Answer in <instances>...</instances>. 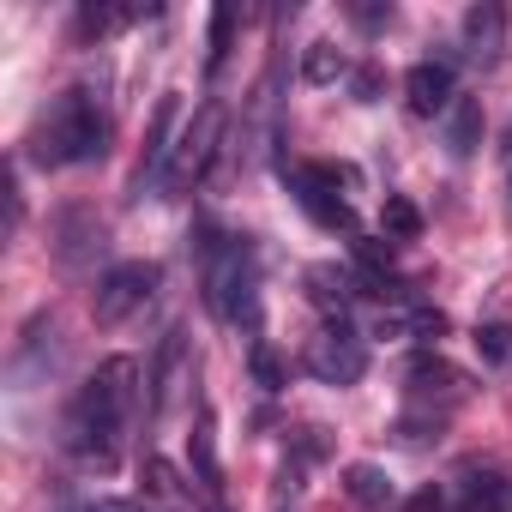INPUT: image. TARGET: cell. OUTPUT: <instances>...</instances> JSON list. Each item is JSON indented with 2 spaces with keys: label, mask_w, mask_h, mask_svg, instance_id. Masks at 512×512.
I'll return each mask as SVG.
<instances>
[{
  "label": "cell",
  "mask_w": 512,
  "mask_h": 512,
  "mask_svg": "<svg viewBox=\"0 0 512 512\" xmlns=\"http://www.w3.org/2000/svg\"><path fill=\"white\" fill-rule=\"evenodd\" d=\"M133 380H139V362L133 356H115V362H103L85 380V392L73 398V416H67V446L79 458H109L127 410H133Z\"/></svg>",
  "instance_id": "1"
},
{
  "label": "cell",
  "mask_w": 512,
  "mask_h": 512,
  "mask_svg": "<svg viewBox=\"0 0 512 512\" xmlns=\"http://www.w3.org/2000/svg\"><path fill=\"white\" fill-rule=\"evenodd\" d=\"M103 139H109V121H103L97 97H91V91H61L55 109H49V115L37 121V133H31V157H37L43 169L91 163V157H103Z\"/></svg>",
  "instance_id": "2"
},
{
  "label": "cell",
  "mask_w": 512,
  "mask_h": 512,
  "mask_svg": "<svg viewBox=\"0 0 512 512\" xmlns=\"http://www.w3.org/2000/svg\"><path fill=\"white\" fill-rule=\"evenodd\" d=\"M205 302L217 320H253V308H260V266H253L247 241L235 235L205 241Z\"/></svg>",
  "instance_id": "3"
},
{
  "label": "cell",
  "mask_w": 512,
  "mask_h": 512,
  "mask_svg": "<svg viewBox=\"0 0 512 512\" xmlns=\"http://www.w3.org/2000/svg\"><path fill=\"white\" fill-rule=\"evenodd\" d=\"M157 284H163V266H151V260L109 266V272H103V284H97V296H91L97 326H121L127 314H139V308L157 296Z\"/></svg>",
  "instance_id": "4"
},
{
  "label": "cell",
  "mask_w": 512,
  "mask_h": 512,
  "mask_svg": "<svg viewBox=\"0 0 512 512\" xmlns=\"http://www.w3.org/2000/svg\"><path fill=\"white\" fill-rule=\"evenodd\" d=\"M175 145H181V97H157L151 109V127H145V151H139V169H133V199L157 193L169 181V163H175Z\"/></svg>",
  "instance_id": "5"
},
{
  "label": "cell",
  "mask_w": 512,
  "mask_h": 512,
  "mask_svg": "<svg viewBox=\"0 0 512 512\" xmlns=\"http://www.w3.org/2000/svg\"><path fill=\"white\" fill-rule=\"evenodd\" d=\"M344 187V169H332V163H296L290 169V193H296V205L320 223V229H350L356 217H350V199L338 193Z\"/></svg>",
  "instance_id": "6"
},
{
  "label": "cell",
  "mask_w": 512,
  "mask_h": 512,
  "mask_svg": "<svg viewBox=\"0 0 512 512\" xmlns=\"http://www.w3.org/2000/svg\"><path fill=\"white\" fill-rule=\"evenodd\" d=\"M308 368H314L326 386H356L362 368H368V350H362V338L338 320V326H326V332L308 344Z\"/></svg>",
  "instance_id": "7"
},
{
  "label": "cell",
  "mask_w": 512,
  "mask_h": 512,
  "mask_svg": "<svg viewBox=\"0 0 512 512\" xmlns=\"http://www.w3.org/2000/svg\"><path fill=\"white\" fill-rule=\"evenodd\" d=\"M217 139H223V115H217V109H199L193 127H181V145H175V163H169V187L205 181V169H211V157H217Z\"/></svg>",
  "instance_id": "8"
},
{
  "label": "cell",
  "mask_w": 512,
  "mask_h": 512,
  "mask_svg": "<svg viewBox=\"0 0 512 512\" xmlns=\"http://www.w3.org/2000/svg\"><path fill=\"white\" fill-rule=\"evenodd\" d=\"M404 103L410 115H446L458 97H452V67L446 61H416L410 79H404Z\"/></svg>",
  "instance_id": "9"
},
{
  "label": "cell",
  "mask_w": 512,
  "mask_h": 512,
  "mask_svg": "<svg viewBox=\"0 0 512 512\" xmlns=\"http://www.w3.org/2000/svg\"><path fill=\"white\" fill-rule=\"evenodd\" d=\"M500 43H506V13L494 7V0L470 7V13H464V49H470L476 61H494V55H500Z\"/></svg>",
  "instance_id": "10"
},
{
  "label": "cell",
  "mask_w": 512,
  "mask_h": 512,
  "mask_svg": "<svg viewBox=\"0 0 512 512\" xmlns=\"http://www.w3.org/2000/svg\"><path fill=\"white\" fill-rule=\"evenodd\" d=\"M458 494L470 512H512V482L500 470H464L458 476Z\"/></svg>",
  "instance_id": "11"
},
{
  "label": "cell",
  "mask_w": 512,
  "mask_h": 512,
  "mask_svg": "<svg viewBox=\"0 0 512 512\" xmlns=\"http://www.w3.org/2000/svg\"><path fill=\"white\" fill-rule=\"evenodd\" d=\"M476 145H482V103L476 97H458L446 109V151L452 157H470Z\"/></svg>",
  "instance_id": "12"
},
{
  "label": "cell",
  "mask_w": 512,
  "mask_h": 512,
  "mask_svg": "<svg viewBox=\"0 0 512 512\" xmlns=\"http://www.w3.org/2000/svg\"><path fill=\"white\" fill-rule=\"evenodd\" d=\"M193 476H199V488H205V500H217L223 494V470H217V434H211V416H199L193 422Z\"/></svg>",
  "instance_id": "13"
},
{
  "label": "cell",
  "mask_w": 512,
  "mask_h": 512,
  "mask_svg": "<svg viewBox=\"0 0 512 512\" xmlns=\"http://www.w3.org/2000/svg\"><path fill=\"white\" fill-rule=\"evenodd\" d=\"M344 488H350L362 506H374V512H386V506L398 500V488H392V476H386L380 464H350V470H344Z\"/></svg>",
  "instance_id": "14"
},
{
  "label": "cell",
  "mask_w": 512,
  "mask_h": 512,
  "mask_svg": "<svg viewBox=\"0 0 512 512\" xmlns=\"http://www.w3.org/2000/svg\"><path fill=\"white\" fill-rule=\"evenodd\" d=\"M350 284H356V278H350V272H338V266H314V272H308L314 302H320L326 314H338V320H344V308L356 302V290H350Z\"/></svg>",
  "instance_id": "15"
},
{
  "label": "cell",
  "mask_w": 512,
  "mask_h": 512,
  "mask_svg": "<svg viewBox=\"0 0 512 512\" xmlns=\"http://www.w3.org/2000/svg\"><path fill=\"white\" fill-rule=\"evenodd\" d=\"M235 25H241V7H217L211 13V37H205V79L223 73L229 49H235Z\"/></svg>",
  "instance_id": "16"
},
{
  "label": "cell",
  "mask_w": 512,
  "mask_h": 512,
  "mask_svg": "<svg viewBox=\"0 0 512 512\" xmlns=\"http://www.w3.org/2000/svg\"><path fill=\"white\" fill-rule=\"evenodd\" d=\"M247 368H253V386H260V392H284V362H278V350L266 338L247 344Z\"/></svg>",
  "instance_id": "17"
},
{
  "label": "cell",
  "mask_w": 512,
  "mask_h": 512,
  "mask_svg": "<svg viewBox=\"0 0 512 512\" xmlns=\"http://www.w3.org/2000/svg\"><path fill=\"white\" fill-rule=\"evenodd\" d=\"M380 223H386V235H392V241H416V235H422V211H416L410 199H398V193H386Z\"/></svg>",
  "instance_id": "18"
},
{
  "label": "cell",
  "mask_w": 512,
  "mask_h": 512,
  "mask_svg": "<svg viewBox=\"0 0 512 512\" xmlns=\"http://www.w3.org/2000/svg\"><path fill=\"white\" fill-rule=\"evenodd\" d=\"M344 73H350V61H344L332 43H314L308 61H302V79H314V85H332V79H344Z\"/></svg>",
  "instance_id": "19"
},
{
  "label": "cell",
  "mask_w": 512,
  "mask_h": 512,
  "mask_svg": "<svg viewBox=\"0 0 512 512\" xmlns=\"http://www.w3.org/2000/svg\"><path fill=\"white\" fill-rule=\"evenodd\" d=\"M139 476H145V494H157V500H181V476H175L163 458H145Z\"/></svg>",
  "instance_id": "20"
},
{
  "label": "cell",
  "mask_w": 512,
  "mask_h": 512,
  "mask_svg": "<svg viewBox=\"0 0 512 512\" xmlns=\"http://www.w3.org/2000/svg\"><path fill=\"white\" fill-rule=\"evenodd\" d=\"M506 344H512V326H506V320L476 326V350H482V362H500V356H506Z\"/></svg>",
  "instance_id": "21"
},
{
  "label": "cell",
  "mask_w": 512,
  "mask_h": 512,
  "mask_svg": "<svg viewBox=\"0 0 512 512\" xmlns=\"http://www.w3.org/2000/svg\"><path fill=\"white\" fill-rule=\"evenodd\" d=\"M356 260H362V266H368V272H380V278H386V272H392V253H386V247H380V241H356Z\"/></svg>",
  "instance_id": "22"
},
{
  "label": "cell",
  "mask_w": 512,
  "mask_h": 512,
  "mask_svg": "<svg viewBox=\"0 0 512 512\" xmlns=\"http://www.w3.org/2000/svg\"><path fill=\"white\" fill-rule=\"evenodd\" d=\"M356 13V25L362 31H380V25H392V7H350Z\"/></svg>",
  "instance_id": "23"
},
{
  "label": "cell",
  "mask_w": 512,
  "mask_h": 512,
  "mask_svg": "<svg viewBox=\"0 0 512 512\" xmlns=\"http://www.w3.org/2000/svg\"><path fill=\"white\" fill-rule=\"evenodd\" d=\"M356 97H362V103L380 97V73H374V67H356Z\"/></svg>",
  "instance_id": "24"
},
{
  "label": "cell",
  "mask_w": 512,
  "mask_h": 512,
  "mask_svg": "<svg viewBox=\"0 0 512 512\" xmlns=\"http://www.w3.org/2000/svg\"><path fill=\"white\" fill-rule=\"evenodd\" d=\"M440 506H446V500H440V488H434V482H428V488L410 500V512H440Z\"/></svg>",
  "instance_id": "25"
},
{
  "label": "cell",
  "mask_w": 512,
  "mask_h": 512,
  "mask_svg": "<svg viewBox=\"0 0 512 512\" xmlns=\"http://www.w3.org/2000/svg\"><path fill=\"white\" fill-rule=\"evenodd\" d=\"M85 512H145V506H133V500H91Z\"/></svg>",
  "instance_id": "26"
}]
</instances>
